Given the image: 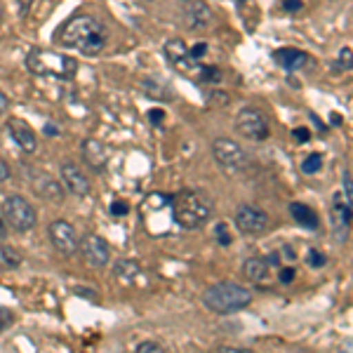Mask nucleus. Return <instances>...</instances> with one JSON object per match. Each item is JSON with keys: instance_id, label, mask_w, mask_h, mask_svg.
I'll use <instances>...</instances> for the list:
<instances>
[{"instance_id": "obj_1", "label": "nucleus", "mask_w": 353, "mask_h": 353, "mask_svg": "<svg viewBox=\"0 0 353 353\" xmlns=\"http://www.w3.org/2000/svg\"><path fill=\"white\" fill-rule=\"evenodd\" d=\"M59 43L64 48L81 50L83 54L94 57L104 50L106 45V28L92 14H76L61 26Z\"/></svg>"}, {"instance_id": "obj_2", "label": "nucleus", "mask_w": 353, "mask_h": 353, "mask_svg": "<svg viewBox=\"0 0 353 353\" xmlns=\"http://www.w3.org/2000/svg\"><path fill=\"white\" fill-rule=\"evenodd\" d=\"M172 214L181 229H201L212 217V201L208 198V193L196 189L179 191L172 198Z\"/></svg>"}, {"instance_id": "obj_3", "label": "nucleus", "mask_w": 353, "mask_h": 353, "mask_svg": "<svg viewBox=\"0 0 353 353\" xmlns=\"http://www.w3.org/2000/svg\"><path fill=\"white\" fill-rule=\"evenodd\" d=\"M250 301H252L250 290L236 285V283H217L203 294V304L212 313H219V316L243 311L245 306H250Z\"/></svg>"}, {"instance_id": "obj_4", "label": "nucleus", "mask_w": 353, "mask_h": 353, "mask_svg": "<svg viewBox=\"0 0 353 353\" xmlns=\"http://www.w3.org/2000/svg\"><path fill=\"white\" fill-rule=\"evenodd\" d=\"M28 71L36 73V76H52V78H73L78 71V64L73 57L50 52V50H31L26 57Z\"/></svg>"}, {"instance_id": "obj_5", "label": "nucleus", "mask_w": 353, "mask_h": 353, "mask_svg": "<svg viewBox=\"0 0 353 353\" xmlns=\"http://www.w3.org/2000/svg\"><path fill=\"white\" fill-rule=\"evenodd\" d=\"M3 217L19 233L31 231L38 221V214H36V210H33V205L28 203L26 198L17 196V193H10V196L3 198Z\"/></svg>"}, {"instance_id": "obj_6", "label": "nucleus", "mask_w": 353, "mask_h": 353, "mask_svg": "<svg viewBox=\"0 0 353 353\" xmlns=\"http://www.w3.org/2000/svg\"><path fill=\"white\" fill-rule=\"evenodd\" d=\"M212 153L214 161L219 163V168L224 170L226 174H241L248 170V153L243 151V146L233 139H226V137H219L212 144Z\"/></svg>"}, {"instance_id": "obj_7", "label": "nucleus", "mask_w": 353, "mask_h": 353, "mask_svg": "<svg viewBox=\"0 0 353 353\" xmlns=\"http://www.w3.org/2000/svg\"><path fill=\"white\" fill-rule=\"evenodd\" d=\"M236 130L245 139H252V141L269 139V121H266L264 113L259 109H252V106H245V109L238 111Z\"/></svg>"}, {"instance_id": "obj_8", "label": "nucleus", "mask_w": 353, "mask_h": 353, "mask_svg": "<svg viewBox=\"0 0 353 353\" xmlns=\"http://www.w3.org/2000/svg\"><path fill=\"white\" fill-rule=\"evenodd\" d=\"M78 250H81L83 259L88 261V266H92V269H104V266L111 261L109 243H106L104 238L94 236V233L83 236L81 243H78Z\"/></svg>"}, {"instance_id": "obj_9", "label": "nucleus", "mask_w": 353, "mask_h": 353, "mask_svg": "<svg viewBox=\"0 0 353 353\" xmlns=\"http://www.w3.org/2000/svg\"><path fill=\"white\" fill-rule=\"evenodd\" d=\"M48 233H50V241H52L57 252H61L64 257H73V254L78 252V243H81V238H78L73 224H68V221H64V219H57L50 224Z\"/></svg>"}, {"instance_id": "obj_10", "label": "nucleus", "mask_w": 353, "mask_h": 353, "mask_svg": "<svg viewBox=\"0 0 353 353\" xmlns=\"http://www.w3.org/2000/svg\"><path fill=\"white\" fill-rule=\"evenodd\" d=\"M165 54H168V59L172 61V66L176 68V71H181L184 76L196 78V81H198L203 64H196V59H191L189 48L184 45V41H179V38L168 41V43H165Z\"/></svg>"}, {"instance_id": "obj_11", "label": "nucleus", "mask_w": 353, "mask_h": 353, "mask_svg": "<svg viewBox=\"0 0 353 353\" xmlns=\"http://www.w3.org/2000/svg\"><path fill=\"white\" fill-rule=\"evenodd\" d=\"M236 226L248 236H261L269 229V214L254 205H241L236 210Z\"/></svg>"}, {"instance_id": "obj_12", "label": "nucleus", "mask_w": 353, "mask_h": 353, "mask_svg": "<svg viewBox=\"0 0 353 353\" xmlns=\"http://www.w3.org/2000/svg\"><path fill=\"white\" fill-rule=\"evenodd\" d=\"M8 130H10V137L14 139V144L24 153H33L38 149L36 132H33V128L28 123L19 121V118H12V121H8Z\"/></svg>"}, {"instance_id": "obj_13", "label": "nucleus", "mask_w": 353, "mask_h": 353, "mask_svg": "<svg viewBox=\"0 0 353 353\" xmlns=\"http://www.w3.org/2000/svg\"><path fill=\"white\" fill-rule=\"evenodd\" d=\"M59 174H61V181H64V186L73 193V196L85 198L90 193V181H88V176L81 172V168H78V165L64 163V165H61V172Z\"/></svg>"}, {"instance_id": "obj_14", "label": "nucleus", "mask_w": 353, "mask_h": 353, "mask_svg": "<svg viewBox=\"0 0 353 353\" xmlns=\"http://www.w3.org/2000/svg\"><path fill=\"white\" fill-rule=\"evenodd\" d=\"M31 186L33 191L38 193L41 198L50 203H61L64 201V189H61V184L57 179H52L50 174H36L31 179Z\"/></svg>"}, {"instance_id": "obj_15", "label": "nucleus", "mask_w": 353, "mask_h": 353, "mask_svg": "<svg viewBox=\"0 0 353 353\" xmlns=\"http://www.w3.org/2000/svg\"><path fill=\"white\" fill-rule=\"evenodd\" d=\"M83 161L94 170V172H104L109 165V156L99 139H85L83 141Z\"/></svg>"}, {"instance_id": "obj_16", "label": "nucleus", "mask_w": 353, "mask_h": 353, "mask_svg": "<svg viewBox=\"0 0 353 353\" xmlns=\"http://www.w3.org/2000/svg\"><path fill=\"white\" fill-rule=\"evenodd\" d=\"M184 21L189 28H208L210 21H212V14H210V8L203 3V0H189L184 8Z\"/></svg>"}, {"instance_id": "obj_17", "label": "nucleus", "mask_w": 353, "mask_h": 353, "mask_svg": "<svg viewBox=\"0 0 353 353\" xmlns=\"http://www.w3.org/2000/svg\"><path fill=\"white\" fill-rule=\"evenodd\" d=\"M243 271H245V278H248L250 283H254V285H266V283H271V266L259 257L245 261Z\"/></svg>"}, {"instance_id": "obj_18", "label": "nucleus", "mask_w": 353, "mask_h": 353, "mask_svg": "<svg viewBox=\"0 0 353 353\" xmlns=\"http://www.w3.org/2000/svg\"><path fill=\"white\" fill-rule=\"evenodd\" d=\"M273 59L278 61L285 71H299L304 64H309V57L301 50H294V48H285V50H276L273 52Z\"/></svg>"}, {"instance_id": "obj_19", "label": "nucleus", "mask_w": 353, "mask_h": 353, "mask_svg": "<svg viewBox=\"0 0 353 353\" xmlns=\"http://www.w3.org/2000/svg\"><path fill=\"white\" fill-rule=\"evenodd\" d=\"M290 214H292V219L297 221L299 226H306V229H318V224H321L318 214L304 203H292V205H290Z\"/></svg>"}, {"instance_id": "obj_20", "label": "nucleus", "mask_w": 353, "mask_h": 353, "mask_svg": "<svg viewBox=\"0 0 353 353\" xmlns=\"http://www.w3.org/2000/svg\"><path fill=\"white\" fill-rule=\"evenodd\" d=\"M113 271H116V278H121L125 283H132L137 276H139V264L137 261H130V259H121L116 266H113Z\"/></svg>"}, {"instance_id": "obj_21", "label": "nucleus", "mask_w": 353, "mask_h": 353, "mask_svg": "<svg viewBox=\"0 0 353 353\" xmlns=\"http://www.w3.org/2000/svg\"><path fill=\"white\" fill-rule=\"evenodd\" d=\"M332 221L337 226V231H346L349 229V221H351V205H344V203H337L332 210Z\"/></svg>"}, {"instance_id": "obj_22", "label": "nucleus", "mask_w": 353, "mask_h": 353, "mask_svg": "<svg viewBox=\"0 0 353 353\" xmlns=\"http://www.w3.org/2000/svg\"><path fill=\"white\" fill-rule=\"evenodd\" d=\"M0 261L10 269H17L21 264V254L17 252L12 245H0Z\"/></svg>"}, {"instance_id": "obj_23", "label": "nucleus", "mask_w": 353, "mask_h": 353, "mask_svg": "<svg viewBox=\"0 0 353 353\" xmlns=\"http://www.w3.org/2000/svg\"><path fill=\"white\" fill-rule=\"evenodd\" d=\"M321 168H323V158L318 156V153H311V156L306 158L304 163H301V170H304L306 174H316Z\"/></svg>"}, {"instance_id": "obj_24", "label": "nucleus", "mask_w": 353, "mask_h": 353, "mask_svg": "<svg viewBox=\"0 0 353 353\" xmlns=\"http://www.w3.org/2000/svg\"><path fill=\"white\" fill-rule=\"evenodd\" d=\"M134 353H165V349L158 344V341H144V344L137 346Z\"/></svg>"}, {"instance_id": "obj_25", "label": "nucleus", "mask_w": 353, "mask_h": 353, "mask_svg": "<svg viewBox=\"0 0 353 353\" xmlns=\"http://www.w3.org/2000/svg\"><path fill=\"white\" fill-rule=\"evenodd\" d=\"M128 212H130V205L125 201H113L111 203V214H113V217H125Z\"/></svg>"}, {"instance_id": "obj_26", "label": "nucleus", "mask_w": 353, "mask_h": 353, "mask_svg": "<svg viewBox=\"0 0 353 353\" xmlns=\"http://www.w3.org/2000/svg\"><path fill=\"white\" fill-rule=\"evenodd\" d=\"M339 68H344V71H351V48H344L339 52Z\"/></svg>"}, {"instance_id": "obj_27", "label": "nucleus", "mask_w": 353, "mask_h": 353, "mask_svg": "<svg viewBox=\"0 0 353 353\" xmlns=\"http://www.w3.org/2000/svg\"><path fill=\"white\" fill-rule=\"evenodd\" d=\"M341 184H344V191H346V205H351L353 189H351V172H349V170H346L344 176H341Z\"/></svg>"}, {"instance_id": "obj_28", "label": "nucleus", "mask_w": 353, "mask_h": 353, "mask_svg": "<svg viewBox=\"0 0 353 353\" xmlns=\"http://www.w3.org/2000/svg\"><path fill=\"white\" fill-rule=\"evenodd\" d=\"M217 241L221 245H231V236H229V231H226V224L217 226Z\"/></svg>"}, {"instance_id": "obj_29", "label": "nucleus", "mask_w": 353, "mask_h": 353, "mask_svg": "<svg viewBox=\"0 0 353 353\" xmlns=\"http://www.w3.org/2000/svg\"><path fill=\"white\" fill-rule=\"evenodd\" d=\"M309 264L311 266H323V264H325V257H323L318 250H311V252H309Z\"/></svg>"}, {"instance_id": "obj_30", "label": "nucleus", "mask_w": 353, "mask_h": 353, "mask_svg": "<svg viewBox=\"0 0 353 353\" xmlns=\"http://www.w3.org/2000/svg\"><path fill=\"white\" fill-rule=\"evenodd\" d=\"M283 8H285L288 12H299V10L304 8V3H301V0H283Z\"/></svg>"}, {"instance_id": "obj_31", "label": "nucleus", "mask_w": 353, "mask_h": 353, "mask_svg": "<svg viewBox=\"0 0 353 353\" xmlns=\"http://www.w3.org/2000/svg\"><path fill=\"white\" fill-rule=\"evenodd\" d=\"M205 52H208V45H205V43H198L196 48H191V50H189V57H191V59H198V57H203Z\"/></svg>"}, {"instance_id": "obj_32", "label": "nucleus", "mask_w": 353, "mask_h": 353, "mask_svg": "<svg viewBox=\"0 0 353 353\" xmlns=\"http://www.w3.org/2000/svg\"><path fill=\"white\" fill-rule=\"evenodd\" d=\"M292 134H294V139H297V141H309L311 139V132L306 128H294Z\"/></svg>"}, {"instance_id": "obj_33", "label": "nucleus", "mask_w": 353, "mask_h": 353, "mask_svg": "<svg viewBox=\"0 0 353 353\" xmlns=\"http://www.w3.org/2000/svg\"><path fill=\"white\" fill-rule=\"evenodd\" d=\"M292 281H294V269H292V266L281 269V283H292Z\"/></svg>"}, {"instance_id": "obj_34", "label": "nucleus", "mask_w": 353, "mask_h": 353, "mask_svg": "<svg viewBox=\"0 0 353 353\" xmlns=\"http://www.w3.org/2000/svg\"><path fill=\"white\" fill-rule=\"evenodd\" d=\"M163 118H165V113H163L161 109L149 111V121H151L153 125H163Z\"/></svg>"}, {"instance_id": "obj_35", "label": "nucleus", "mask_w": 353, "mask_h": 353, "mask_svg": "<svg viewBox=\"0 0 353 353\" xmlns=\"http://www.w3.org/2000/svg\"><path fill=\"white\" fill-rule=\"evenodd\" d=\"M8 179H10V165L0 161V181H8Z\"/></svg>"}, {"instance_id": "obj_36", "label": "nucleus", "mask_w": 353, "mask_h": 353, "mask_svg": "<svg viewBox=\"0 0 353 353\" xmlns=\"http://www.w3.org/2000/svg\"><path fill=\"white\" fill-rule=\"evenodd\" d=\"M12 321V316H10V311L8 309H0V330H3L8 323Z\"/></svg>"}, {"instance_id": "obj_37", "label": "nucleus", "mask_w": 353, "mask_h": 353, "mask_svg": "<svg viewBox=\"0 0 353 353\" xmlns=\"http://www.w3.org/2000/svg\"><path fill=\"white\" fill-rule=\"evenodd\" d=\"M219 353H252V351H248V349H236V346H221Z\"/></svg>"}, {"instance_id": "obj_38", "label": "nucleus", "mask_w": 353, "mask_h": 353, "mask_svg": "<svg viewBox=\"0 0 353 353\" xmlns=\"http://www.w3.org/2000/svg\"><path fill=\"white\" fill-rule=\"evenodd\" d=\"M3 238H8V221L0 214V241H3Z\"/></svg>"}, {"instance_id": "obj_39", "label": "nucleus", "mask_w": 353, "mask_h": 353, "mask_svg": "<svg viewBox=\"0 0 353 353\" xmlns=\"http://www.w3.org/2000/svg\"><path fill=\"white\" fill-rule=\"evenodd\" d=\"M8 104H10L8 97H5L3 92H0V113H5V109H8Z\"/></svg>"}, {"instance_id": "obj_40", "label": "nucleus", "mask_w": 353, "mask_h": 353, "mask_svg": "<svg viewBox=\"0 0 353 353\" xmlns=\"http://www.w3.org/2000/svg\"><path fill=\"white\" fill-rule=\"evenodd\" d=\"M19 5H21V14H26L28 12V5H31V0H19Z\"/></svg>"}, {"instance_id": "obj_41", "label": "nucleus", "mask_w": 353, "mask_h": 353, "mask_svg": "<svg viewBox=\"0 0 353 353\" xmlns=\"http://www.w3.org/2000/svg\"><path fill=\"white\" fill-rule=\"evenodd\" d=\"M283 254H285L288 259H294V252H292V248H283Z\"/></svg>"}, {"instance_id": "obj_42", "label": "nucleus", "mask_w": 353, "mask_h": 353, "mask_svg": "<svg viewBox=\"0 0 353 353\" xmlns=\"http://www.w3.org/2000/svg\"><path fill=\"white\" fill-rule=\"evenodd\" d=\"M45 132H48V134H57V128H54V125H45Z\"/></svg>"}, {"instance_id": "obj_43", "label": "nucleus", "mask_w": 353, "mask_h": 353, "mask_svg": "<svg viewBox=\"0 0 353 353\" xmlns=\"http://www.w3.org/2000/svg\"><path fill=\"white\" fill-rule=\"evenodd\" d=\"M332 125H341V116H339V113H332Z\"/></svg>"}, {"instance_id": "obj_44", "label": "nucleus", "mask_w": 353, "mask_h": 353, "mask_svg": "<svg viewBox=\"0 0 353 353\" xmlns=\"http://www.w3.org/2000/svg\"><path fill=\"white\" fill-rule=\"evenodd\" d=\"M0 24H3V3H0Z\"/></svg>"}, {"instance_id": "obj_45", "label": "nucleus", "mask_w": 353, "mask_h": 353, "mask_svg": "<svg viewBox=\"0 0 353 353\" xmlns=\"http://www.w3.org/2000/svg\"><path fill=\"white\" fill-rule=\"evenodd\" d=\"M236 3H238V5H243V3H245V0H236Z\"/></svg>"}, {"instance_id": "obj_46", "label": "nucleus", "mask_w": 353, "mask_h": 353, "mask_svg": "<svg viewBox=\"0 0 353 353\" xmlns=\"http://www.w3.org/2000/svg\"><path fill=\"white\" fill-rule=\"evenodd\" d=\"M184 3H189V0H184Z\"/></svg>"}]
</instances>
